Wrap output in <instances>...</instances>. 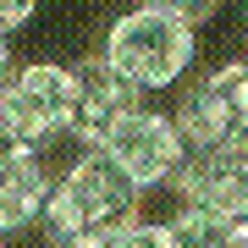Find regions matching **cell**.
I'll return each instance as SVG.
<instances>
[{
  "label": "cell",
  "mask_w": 248,
  "mask_h": 248,
  "mask_svg": "<svg viewBox=\"0 0 248 248\" xmlns=\"http://www.w3.org/2000/svg\"><path fill=\"white\" fill-rule=\"evenodd\" d=\"M11 78H17V61H11V45L0 39V94L11 89Z\"/></svg>",
  "instance_id": "13"
},
{
  "label": "cell",
  "mask_w": 248,
  "mask_h": 248,
  "mask_svg": "<svg viewBox=\"0 0 248 248\" xmlns=\"http://www.w3.org/2000/svg\"><path fill=\"white\" fill-rule=\"evenodd\" d=\"M110 248H171L166 243V221H138L133 232H122Z\"/></svg>",
  "instance_id": "11"
},
{
  "label": "cell",
  "mask_w": 248,
  "mask_h": 248,
  "mask_svg": "<svg viewBox=\"0 0 248 248\" xmlns=\"http://www.w3.org/2000/svg\"><path fill=\"white\" fill-rule=\"evenodd\" d=\"M187 210H210L221 221L237 226L248 215V143L232 149H193L182 166V177L171 182Z\"/></svg>",
  "instance_id": "7"
},
{
  "label": "cell",
  "mask_w": 248,
  "mask_h": 248,
  "mask_svg": "<svg viewBox=\"0 0 248 248\" xmlns=\"http://www.w3.org/2000/svg\"><path fill=\"white\" fill-rule=\"evenodd\" d=\"M138 6H155V11H171V17H182V22H210L215 11H221V0H138Z\"/></svg>",
  "instance_id": "10"
},
{
  "label": "cell",
  "mask_w": 248,
  "mask_h": 248,
  "mask_svg": "<svg viewBox=\"0 0 248 248\" xmlns=\"http://www.w3.org/2000/svg\"><path fill=\"white\" fill-rule=\"evenodd\" d=\"M138 221H143V193L133 187V177H122L99 149H83L55 177L45 237L50 248H110Z\"/></svg>",
  "instance_id": "1"
},
{
  "label": "cell",
  "mask_w": 248,
  "mask_h": 248,
  "mask_svg": "<svg viewBox=\"0 0 248 248\" xmlns=\"http://www.w3.org/2000/svg\"><path fill=\"white\" fill-rule=\"evenodd\" d=\"M0 122L22 149H45L50 138L72 133V66L28 61L17 66L11 89L0 94Z\"/></svg>",
  "instance_id": "4"
},
{
  "label": "cell",
  "mask_w": 248,
  "mask_h": 248,
  "mask_svg": "<svg viewBox=\"0 0 248 248\" xmlns=\"http://www.w3.org/2000/svg\"><path fill=\"white\" fill-rule=\"evenodd\" d=\"M232 248H248V215H243L237 226H232Z\"/></svg>",
  "instance_id": "14"
},
{
  "label": "cell",
  "mask_w": 248,
  "mask_h": 248,
  "mask_svg": "<svg viewBox=\"0 0 248 248\" xmlns=\"http://www.w3.org/2000/svg\"><path fill=\"white\" fill-rule=\"evenodd\" d=\"M177 127L187 149H232L248 143V61H226L187 89L177 105Z\"/></svg>",
  "instance_id": "5"
},
{
  "label": "cell",
  "mask_w": 248,
  "mask_h": 248,
  "mask_svg": "<svg viewBox=\"0 0 248 248\" xmlns=\"http://www.w3.org/2000/svg\"><path fill=\"white\" fill-rule=\"evenodd\" d=\"M33 11H39V0H0V39H11Z\"/></svg>",
  "instance_id": "12"
},
{
  "label": "cell",
  "mask_w": 248,
  "mask_h": 248,
  "mask_svg": "<svg viewBox=\"0 0 248 248\" xmlns=\"http://www.w3.org/2000/svg\"><path fill=\"white\" fill-rule=\"evenodd\" d=\"M133 110H143V89L127 83L105 55H83V61L72 66V138H78L83 149H94V143L105 138L122 116H133Z\"/></svg>",
  "instance_id": "6"
},
{
  "label": "cell",
  "mask_w": 248,
  "mask_h": 248,
  "mask_svg": "<svg viewBox=\"0 0 248 248\" xmlns=\"http://www.w3.org/2000/svg\"><path fill=\"white\" fill-rule=\"evenodd\" d=\"M99 55H105L127 83H138L143 94L177 89V78L193 66V55H199V28L182 22V17H171V11L133 6V11H122V17L105 28Z\"/></svg>",
  "instance_id": "2"
},
{
  "label": "cell",
  "mask_w": 248,
  "mask_h": 248,
  "mask_svg": "<svg viewBox=\"0 0 248 248\" xmlns=\"http://www.w3.org/2000/svg\"><path fill=\"white\" fill-rule=\"evenodd\" d=\"M94 149L105 155L122 177H133L138 193H149V187H171V182L182 177L187 155H193L187 138H182V127H177V116H166V110H155V105L122 116Z\"/></svg>",
  "instance_id": "3"
},
{
  "label": "cell",
  "mask_w": 248,
  "mask_h": 248,
  "mask_svg": "<svg viewBox=\"0 0 248 248\" xmlns=\"http://www.w3.org/2000/svg\"><path fill=\"white\" fill-rule=\"evenodd\" d=\"M166 243L171 248H232V221H221V215L210 210H182L166 221Z\"/></svg>",
  "instance_id": "9"
},
{
  "label": "cell",
  "mask_w": 248,
  "mask_h": 248,
  "mask_svg": "<svg viewBox=\"0 0 248 248\" xmlns=\"http://www.w3.org/2000/svg\"><path fill=\"white\" fill-rule=\"evenodd\" d=\"M50 193H55V177L45 166V149H22L17 143V149L0 155V243L45 226Z\"/></svg>",
  "instance_id": "8"
}]
</instances>
